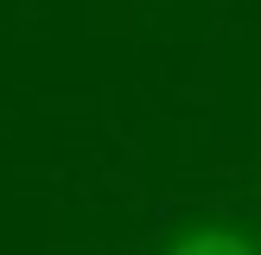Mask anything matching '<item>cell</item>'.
<instances>
[{"instance_id":"1","label":"cell","mask_w":261,"mask_h":255,"mask_svg":"<svg viewBox=\"0 0 261 255\" xmlns=\"http://www.w3.org/2000/svg\"><path fill=\"white\" fill-rule=\"evenodd\" d=\"M166 255H261V242L236 223H191Z\"/></svg>"}]
</instances>
